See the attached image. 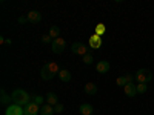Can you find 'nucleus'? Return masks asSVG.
Segmentation results:
<instances>
[{
    "instance_id": "f257e3e1",
    "label": "nucleus",
    "mask_w": 154,
    "mask_h": 115,
    "mask_svg": "<svg viewBox=\"0 0 154 115\" xmlns=\"http://www.w3.org/2000/svg\"><path fill=\"white\" fill-rule=\"evenodd\" d=\"M11 100H12V105L25 108V106H28L32 101V97L25 91V89H16V91L11 94Z\"/></svg>"
},
{
    "instance_id": "f03ea898",
    "label": "nucleus",
    "mask_w": 154,
    "mask_h": 115,
    "mask_svg": "<svg viewBox=\"0 0 154 115\" xmlns=\"http://www.w3.org/2000/svg\"><path fill=\"white\" fill-rule=\"evenodd\" d=\"M59 72H60V69H59L57 63H56V61H48V63H45V65L42 66L40 77H42V80L49 81V80H53Z\"/></svg>"
},
{
    "instance_id": "7ed1b4c3",
    "label": "nucleus",
    "mask_w": 154,
    "mask_h": 115,
    "mask_svg": "<svg viewBox=\"0 0 154 115\" xmlns=\"http://www.w3.org/2000/svg\"><path fill=\"white\" fill-rule=\"evenodd\" d=\"M134 80H136L137 83H145V84H148V83L152 80V74H151L149 69H139V71L136 72V75H134Z\"/></svg>"
},
{
    "instance_id": "20e7f679",
    "label": "nucleus",
    "mask_w": 154,
    "mask_h": 115,
    "mask_svg": "<svg viewBox=\"0 0 154 115\" xmlns=\"http://www.w3.org/2000/svg\"><path fill=\"white\" fill-rule=\"evenodd\" d=\"M51 49H53L54 54H63L66 49V42L63 37H59V38H54L53 43H51Z\"/></svg>"
},
{
    "instance_id": "39448f33",
    "label": "nucleus",
    "mask_w": 154,
    "mask_h": 115,
    "mask_svg": "<svg viewBox=\"0 0 154 115\" xmlns=\"http://www.w3.org/2000/svg\"><path fill=\"white\" fill-rule=\"evenodd\" d=\"M71 52L75 54V55H82V57H85L86 54H89L88 52V48L83 43H80V42H74L71 45Z\"/></svg>"
},
{
    "instance_id": "423d86ee",
    "label": "nucleus",
    "mask_w": 154,
    "mask_h": 115,
    "mask_svg": "<svg viewBox=\"0 0 154 115\" xmlns=\"http://www.w3.org/2000/svg\"><path fill=\"white\" fill-rule=\"evenodd\" d=\"M88 45L91 49H100L102 45H103V42H102V37L97 35V34H93L91 37H89V40H88Z\"/></svg>"
},
{
    "instance_id": "0eeeda50",
    "label": "nucleus",
    "mask_w": 154,
    "mask_h": 115,
    "mask_svg": "<svg viewBox=\"0 0 154 115\" xmlns=\"http://www.w3.org/2000/svg\"><path fill=\"white\" fill-rule=\"evenodd\" d=\"M5 115H25V109L17 105H9L5 109Z\"/></svg>"
},
{
    "instance_id": "6e6552de",
    "label": "nucleus",
    "mask_w": 154,
    "mask_h": 115,
    "mask_svg": "<svg viewBox=\"0 0 154 115\" xmlns=\"http://www.w3.org/2000/svg\"><path fill=\"white\" fill-rule=\"evenodd\" d=\"M26 17H28V23H31V25H37V23H40L42 22V12H38V11H29L28 14H26Z\"/></svg>"
},
{
    "instance_id": "1a4fd4ad",
    "label": "nucleus",
    "mask_w": 154,
    "mask_h": 115,
    "mask_svg": "<svg viewBox=\"0 0 154 115\" xmlns=\"http://www.w3.org/2000/svg\"><path fill=\"white\" fill-rule=\"evenodd\" d=\"M111 69V65H109V61L106 60H100L96 63V71L99 74H108V71Z\"/></svg>"
},
{
    "instance_id": "9d476101",
    "label": "nucleus",
    "mask_w": 154,
    "mask_h": 115,
    "mask_svg": "<svg viewBox=\"0 0 154 115\" xmlns=\"http://www.w3.org/2000/svg\"><path fill=\"white\" fill-rule=\"evenodd\" d=\"M123 92H125V95H126V97L134 98V97L137 95V87H136V84H134V83H128V84H125V86H123Z\"/></svg>"
},
{
    "instance_id": "9b49d317",
    "label": "nucleus",
    "mask_w": 154,
    "mask_h": 115,
    "mask_svg": "<svg viewBox=\"0 0 154 115\" xmlns=\"http://www.w3.org/2000/svg\"><path fill=\"white\" fill-rule=\"evenodd\" d=\"M23 109H25V115H40V106L34 105L32 101L28 106H25Z\"/></svg>"
},
{
    "instance_id": "f8f14e48",
    "label": "nucleus",
    "mask_w": 154,
    "mask_h": 115,
    "mask_svg": "<svg viewBox=\"0 0 154 115\" xmlns=\"http://www.w3.org/2000/svg\"><path fill=\"white\" fill-rule=\"evenodd\" d=\"M79 112L82 115H93L94 114V108H93V105H89V103H83V105L79 106Z\"/></svg>"
},
{
    "instance_id": "ddd939ff",
    "label": "nucleus",
    "mask_w": 154,
    "mask_h": 115,
    "mask_svg": "<svg viewBox=\"0 0 154 115\" xmlns=\"http://www.w3.org/2000/svg\"><path fill=\"white\" fill-rule=\"evenodd\" d=\"M59 78H60L62 83H69L71 78H72V75H71V72H69L68 69H60V72H59Z\"/></svg>"
},
{
    "instance_id": "4468645a",
    "label": "nucleus",
    "mask_w": 154,
    "mask_h": 115,
    "mask_svg": "<svg viewBox=\"0 0 154 115\" xmlns=\"http://www.w3.org/2000/svg\"><path fill=\"white\" fill-rule=\"evenodd\" d=\"M45 100H46V105H49V106H57V105H59V97H57L54 92L46 94Z\"/></svg>"
},
{
    "instance_id": "2eb2a0df",
    "label": "nucleus",
    "mask_w": 154,
    "mask_h": 115,
    "mask_svg": "<svg viewBox=\"0 0 154 115\" xmlns=\"http://www.w3.org/2000/svg\"><path fill=\"white\" fill-rule=\"evenodd\" d=\"M83 89H85V94H86V95H96V94H97V91H99L97 86H96L94 83H91V81L86 83Z\"/></svg>"
},
{
    "instance_id": "dca6fc26",
    "label": "nucleus",
    "mask_w": 154,
    "mask_h": 115,
    "mask_svg": "<svg viewBox=\"0 0 154 115\" xmlns=\"http://www.w3.org/2000/svg\"><path fill=\"white\" fill-rule=\"evenodd\" d=\"M0 95H2V98H0V103H2L3 106H9V105H12V100H11V97L6 94V91L5 89H2V91H0Z\"/></svg>"
},
{
    "instance_id": "f3484780",
    "label": "nucleus",
    "mask_w": 154,
    "mask_h": 115,
    "mask_svg": "<svg viewBox=\"0 0 154 115\" xmlns=\"http://www.w3.org/2000/svg\"><path fill=\"white\" fill-rule=\"evenodd\" d=\"M54 106H49V105H43L40 108V115H54Z\"/></svg>"
},
{
    "instance_id": "a211bd4d",
    "label": "nucleus",
    "mask_w": 154,
    "mask_h": 115,
    "mask_svg": "<svg viewBox=\"0 0 154 115\" xmlns=\"http://www.w3.org/2000/svg\"><path fill=\"white\" fill-rule=\"evenodd\" d=\"M48 35L53 38V40H54V38H59V37H60V28H59V26H51Z\"/></svg>"
},
{
    "instance_id": "6ab92c4d",
    "label": "nucleus",
    "mask_w": 154,
    "mask_h": 115,
    "mask_svg": "<svg viewBox=\"0 0 154 115\" xmlns=\"http://www.w3.org/2000/svg\"><path fill=\"white\" fill-rule=\"evenodd\" d=\"M32 103L42 108L43 105H46V100H45V97H42V95H34V97H32Z\"/></svg>"
},
{
    "instance_id": "aec40b11",
    "label": "nucleus",
    "mask_w": 154,
    "mask_h": 115,
    "mask_svg": "<svg viewBox=\"0 0 154 115\" xmlns=\"http://www.w3.org/2000/svg\"><path fill=\"white\" fill-rule=\"evenodd\" d=\"M105 31H106V28H105V25L103 23H99V25H96V34L97 35H103L105 34Z\"/></svg>"
},
{
    "instance_id": "412c9836",
    "label": "nucleus",
    "mask_w": 154,
    "mask_h": 115,
    "mask_svg": "<svg viewBox=\"0 0 154 115\" xmlns=\"http://www.w3.org/2000/svg\"><path fill=\"white\" fill-rule=\"evenodd\" d=\"M136 87H137V94H145L148 91V86L145 83H137Z\"/></svg>"
},
{
    "instance_id": "4be33fe9",
    "label": "nucleus",
    "mask_w": 154,
    "mask_h": 115,
    "mask_svg": "<svg viewBox=\"0 0 154 115\" xmlns=\"http://www.w3.org/2000/svg\"><path fill=\"white\" fill-rule=\"evenodd\" d=\"M83 63H85L86 66L93 65V63H94V55H93V54H86V55L83 57Z\"/></svg>"
},
{
    "instance_id": "5701e85b",
    "label": "nucleus",
    "mask_w": 154,
    "mask_h": 115,
    "mask_svg": "<svg viewBox=\"0 0 154 115\" xmlns=\"http://www.w3.org/2000/svg\"><path fill=\"white\" fill-rule=\"evenodd\" d=\"M116 83H117L119 86H125V84H126V80H125V75H122V77H117V80H116Z\"/></svg>"
},
{
    "instance_id": "b1692460",
    "label": "nucleus",
    "mask_w": 154,
    "mask_h": 115,
    "mask_svg": "<svg viewBox=\"0 0 154 115\" xmlns=\"http://www.w3.org/2000/svg\"><path fill=\"white\" fill-rule=\"evenodd\" d=\"M63 109H65V106H63L62 103H59L57 106H54V112H56V114H62Z\"/></svg>"
},
{
    "instance_id": "393cba45",
    "label": "nucleus",
    "mask_w": 154,
    "mask_h": 115,
    "mask_svg": "<svg viewBox=\"0 0 154 115\" xmlns=\"http://www.w3.org/2000/svg\"><path fill=\"white\" fill-rule=\"evenodd\" d=\"M42 43H53V38H51L49 35H43L42 37Z\"/></svg>"
},
{
    "instance_id": "a878e982",
    "label": "nucleus",
    "mask_w": 154,
    "mask_h": 115,
    "mask_svg": "<svg viewBox=\"0 0 154 115\" xmlns=\"http://www.w3.org/2000/svg\"><path fill=\"white\" fill-rule=\"evenodd\" d=\"M17 22H19L20 25H23V23H28V17H26V16H20V17L17 19Z\"/></svg>"
},
{
    "instance_id": "bb28decb",
    "label": "nucleus",
    "mask_w": 154,
    "mask_h": 115,
    "mask_svg": "<svg viewBox=\"0 0 154 115\" xmlns=\"http://www.w3.org/2000/svg\"><path fill=\"white\" fill-rule=\"evenodd\" d=\"M2 43H3V45H11L12 40H11V38H2Z\"/></svg>"
},
{
    "instance_id": "cd10ccee",
    "label": "nucleus",
    "mask_w": 154,
    "mask_h": 115,
    "mask_svg": "<svg viewBox=\"0 0 154 115\" xmlns=\"http://www.w3.org/2000/svg\"><path fill=\"white\" fill-rule=\"evenodd\" d=\"M93 115H94V114H93Z\"/></svg>"
}]
</instances>
